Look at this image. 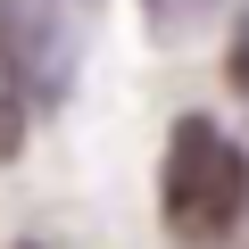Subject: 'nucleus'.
Here are the masks:
<instances>
[{
    "mask_svg": "<svg viewBox=\"0 0 249 249\" xmlns=\"http://www.w3.org/2000/svg\"><path fill=\"white\" fill-rule=\"evenodd\" d=\"M158 208L183 241H224L249 216V150L224 124L183 116L175 142H166V166H158Z\"/></svg>",
    "mask_w": 249,
    "mask_h": 249,
    "instance_id": "1",
    "label": "nucleus"
},
{
    "mask_svg": "<svg viewBox=\"0 0 249 249\" xmlns=\"http://www.w3.org/2000/svg\"><path fill=\"white\" fill-rule=\"evenodd\" d=\"M150 9H158V25H183V17H199V9H208V0H150Z\"/></svg>",
    "mask_w": 249,
    "mask_h": 249,
    "instance_id": "2",
    "label": "nucleus"
},
{
    "mask_svg": "<svg viewBox=\"0 0 249 249\" xmlns=\"http://www.w3.org/2000/svg\"><path fill=\"white\" fill-rule=\"evenodd\" d=\"M232 83L249 91V25H241V42H232Z\"/></svg>",
    "mask_w": 249,
    "mask_h": 249,
    "instance_id": "3",
    "label": "nucleus"
}]
</instances>
